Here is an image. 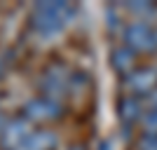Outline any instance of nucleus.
Segmentation results:
<instances>
[{"mask_svg": "<svg viewBox=\"0 0 157 150\" xmlns=\"http://www.w3.org/2000/svg\"><path fill=\"white\" fill-rule=\"evenodd\" d=\"M19 115H24L33 127H35V124H45L47 127V124H54V122H61V120H63L66 106L56 103V101H52V98H47V96L35 94V96L24 101Z\"/></svg>", "mask_w": 157, "mask_h": 150, "instance_id": "20e7f679", "label": "nucleus"}, {"mask_svg": "<svg viewBox=\"0 0 157 150\" xmlns=\"http://www.w3.org/2000/svg\"><path fill=\"white\" fill-rule=\"evenodd\" d=\"M131 150H157V134H138Z\"/></svg>", "mask_w": 157, "mask_h": 150, "instance_id": "ddd939ff", "label": "nucleus"}, {"mask_svg": "<svg viewBox=\"0 0 157 150\" xmlns=\"http://www.w3.org/2000/svg\"><path fill=\"white\" fill-rule=\"evenodd\" d=\"M152 63H155V68H157V56H155V59H152Z\"/></svg>", "mask_w": 157, "mask_h": 150, "instance_id": "f3484780", "label": "nucleus"}, {"mask_svg": "<svg viewBox=\"0 0 157 150\" xmlns=\"http://www.w3.org/2000/svg\"><path fill=\"white\" fill-rule=\"evenodd\" d=\"M103 19H105V28H108V33H110L113 38H117L122 35V31H124L127 26V14H124V7L122 5H115V2H110V5H105L103 10Z\"/></svg>", "mask_w": 157, "mask_h": 150, "instance_id": "9d476101", "label": "nucleus"}, {"mask_svg": "<svg viewBox=\"0 0 157 150\" xmlns=\"http://www.w3.org/2000/svg\"><path fill=\"white\" fill-rule=\"evenodd\" d=\"M5 122H7V120H5V113L0 110V131H2V127H5Z\"/></svg>", "mask_w": 157, "mask_h": 150, "instance_id": "dca6fc26", "label": "nucleus"}, {"mask_svg": "<svg viewBox=\"0 0 157 150\" xmlns=\"http://www.w3.org/2000/svg\"><path fill=\"white\" fill-rule=\"evenodd\" d=\"M120 42L127 45L136 56H157V24L129 19L124 31L120 35Z\"/></svg>", "mask_w": 157, "mask_h": 150, "instance_id": "7ed1b4c3", "label": "nucleus"}, {"mask_svg": "<svg viewBox=\"0 0 157 150\" xmlns=\"http://www.w3.org/2000/svg\"><path fill=\"white\" fill-rule=\"evenodd\" d=\"M115 115H117L120 127L129 134V131L141 127V120L145 115V98L131 96V94H122L120 91L117 101H115Z\"/></svg>", "mask_w": 157, "mask_h": 150, "instance_id": "423d86ee", "label": "nucleus"}, {"mask_svg": "<svg viewBox=\"0 0 157 150\" xmlns=\"http://www.w3.org/2000/svg\"><path fill=\"white\" fill-rule=\"evenodd\" d=\"M63 150H89L85 143H71V145H66Z\"/></svg>", "mask_w": 157, "mask_h": 150, "instance_id": "4468645a", "label": "nucleus"}, {"mask_svg": "<svg viewBox=\"0 0 157 150\" xmlns=\"http://www.w3.org/2000/svg\"><path fill=\"white\" fill-rule=\"evenodd\" d=\"M138 134H157V108H145Z\"/></svg>", "mask_w": 157, "mask_h": 150, "instance_id": "f8f14e48", "label": "nucleus"}, {"mask_svg": "<svg viewBox=\"0 0 157 150\" xmlns=\"http://www.w3.org/2000/svg\"><path fill=\"white\" fill-rule=\"evenodd\" d=\"M96 150H113V143L108 141V138H103V141L98 143V148H96Z\"/></svg>", "mask_w": 157, "mask_h": 150, "instance_id": "2eb2a0df", "label": "nucleus"}, {"mask_svg": "<svg viewBox=\"0 0 157 150\" xmlns=\"http://www.w3.org/2000/svg\"><path fill=\"white\" fill-rule=\"evenodd\" d=\"M80 7L75 2L52 0V2H35L28 12V28L35 38L52 40L66 31L78 19Z\"/></svg>", "mask_w": 157, "mask_h": 150, "instance_id": "f257e3e1", "label": "nucleus"}, {"mask_svg": "<svg viewBox=\"0 0 157 150\" xmlns=\"http://www.w3.org/2000/svg\"><path fill=\"white\" fill-rule=\"evenodd\" d=\"M33 127L24 115H14L5 122L2 131H0V150H19L26 143V138L33 134Z\"/></svg>", "mask_w": 157, "mask_h": 150, "instance_id": "0eeeda50", "label": "nucleus"}, {"mask_svg": "<svg viewBox=\"0 0 157 150\" xmlns=\"http://www.w3.org/2000/svg\"><path fill=\"white\" fill-rule=\"evenodd\" d=\"M73 73H75V68H71L66 61H61V59L49 61L38 78V94L66 106V101L71 98Z\"/></svg>", "mask_w": 157, "mask_h": 150, "instance_id": "f03ea898", "label": "nucleus"}, {"mask_svg": "<svg viewBox=\"0 0 157 150\" xmlns=\"http://www.w3.org/2000/svg\"><path fill=\"white\" fill-rule=\"evenodd\" d=\"M120 87H122V94H131V96H138V98L150 96L157 89L155 63H138L129 75H124L120 80Z\"/></svg>", "mask_w": 157, "mask_h": 150, "instance_id": "39448f33", "label": "nucleus"}, {"mask_svg": "<svg viewBox=\"0 0 157 150\" xmlns=\"http://www.w3.org/2000/svg\"><path fill=\"white\" fill-rule=\"evenodd\" d=\"M59 145V136H56V131L47 129V127H35L33 134L26 138V143L21 145L19 150H56Z\"/></svg>", "mask_w": 157, "mask_h": 150, "instance_id": "1a4fd4ad", "label": "nucleus"}, {"mask_svg": "<svg viewBox=\"0 0 157 150\" xmlns=\"http://www.w3.org/2000/svg\"><path fill=\"white\" fill-rule=\"evenodd\" d=\"M124 14L127 19H136V21H148V24H157V2H124Z\"/></svg>", "mask_w": 157, "mask_h": 150, "instance_id": "9b49d317", "label": "nucleus"}, {"mask_svg": "<svg viewBox=\"0 0 157 150\" xmlns=\"http://www.w3.org/2000/svg\"><path fill=\"white\" fill-rule=\"evenodd\" d=\"M108 59H110V68H113V73H115L120 80L124 78V75H129V73L138 66V56L131 52L127 45H122V42H117V45H113V47H110V54H108Z\"/></svg>", "mask_w": 157, "mask_h": 150, "instance_id": "6e6552de", "label": "nucleus"}]
</instances>
